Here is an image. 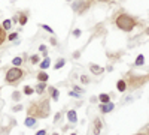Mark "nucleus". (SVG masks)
I'll use <instances>...</instances> for the list:
<instances>
[{
  "mask_svg": "<svg viewBox=\"0 0 149 135\" xmlns=\"http://www.w3.org/2000/svg\"><path fill=\"white\" fill-rule=\"evenodd\" d=\"M91 6V2L89 0H75L72 2V11L77 15H83Z\"/></svg>",
  "mask_w": 149,
  "mask_h": 135,
  "instance_id": "20e7f679",
  "label": "nucleus"
},
{
  "mask_svg": "<svg viewBox=\"0 0 149 135\" xmlns=\"http://www.w3.org/2000/svg\"><path fill=\"white\" fill-rule=\"evenodd\" d=\"M21 99V92H12V101H19Z\"/></svg>",
  "mask_w": 149,
  "mask_h": 135,
  "instance_id": "a878e982",
  "label": "nucleus"
},
{
  "mask_svg": "<svg viewBox=\"0 0 149 135\" xmlns=\"http://www.w3.org/2000/svg\"><path fill=\"white\" fill-rule=\"evenodd\" d=\"M66 2H70V0H66Z\"/></svg>",
  "mask_w": 149,
  "mask_h": 135,
  "instance_id": "37998d69",
  "label": "nucleus"
},
{
  "mask_svg": "<svg viewBox=\"0 0 149 135\" xmlns=\"http://www.w3.org/2000/svg\"><path fill=\"white\" fill-rule=\"evenodd\" d=\"M143 63H145V56L139 54L137 56V59H136V62H134V65H136V66H142Z\"/></svg>",
  "mask_w": 149,
  "mask_h": 135,
  "instance_id": "aec40b11",
  "label": "nucleus"
},
{
  "mask_svg": "<svg viewBox=\"0 0 149 135\" xmlns=\"http://www.w3.org/2000/svg\"><path fill=\"white\" fill-rule=\"evenodd\" d=\"M49 99H45V101H40V102H31L29 108V116L31 117H40V119H46L49 116Z\"/></svg>",
  "mask_w": 149,
  "mask_h": 135,
  "instance_id": "f257e3e1",
  "label": "nucleus"
},
{
  "mask_svg": "<svg viewBox=\"0 0 149 135\" xmlns=\"http://www.w3.org/2000/svg\"><path fill=\"white\" fill-rule=\"evenodd\" d=\"M49 66H51V59H49V57L43 59V60L39 63V68H40V71H46Z\"/></svg>",
  "mask_w": 149,
  "mask_h": 135,
  "instance_id": "9d476101",
  "label": "nucleus"
},
{
  "mask_svg": "<svg viewBox=\"0 0 149 135\" xmlns=\"http://www.w3.org/2000/svg\"><path fill=\"white\" fill-rule=\"evenodd\" d=\"M6 39H8V35H6V30L3 29V27H2V26H0V47H2L3 44H5V41H6Z\"/></svg>",
  "mask_w": 149,
  "mask_h": 135,
  "instance_id": "ddd939ff",
  "label": "nucleus"
},
{
  "mask_svg": "<svg viewBox=\"0 0 149 135\" xmlns=\"http://www.w3.org/2000/svg\"><path fill=\"white\" fill-rule=\"evenodd\" d=\"M136 135H146V134H136Z\"/></svg>",
  "mask_w": 149,
  "mask_h": 135,
  "instance_id": "a19ab883",
  "label": "nucleus"
},
{
  "mask_svg": "<svg viewBox=\"0 0 149 135\" xmlns=\"http://www.w3.org/2000/svg\"><path fill=\"white\" fill-rule=\"evenodd\" d=\"M21 110H23V105H15V107L12 108V111H13V113H17V111H21Z\"/></svg>",
  "mask_w": 149,
  "mask_h": 135,
  "instance_id": "7c9ffc66",
  "label": "nucleus"
},
{
  "mask_svg": "<svg viewBox=\"0 0 149 135\" xmlns=\"http://www.w3.org/2000/svg\"><path fill=\"white\" fill-rule=\"evenodd\" d=\"M69 96H73V98H81V96H82V95H81V93H77V92H75V90H73V92H69Z\"/></svg>",
  "mask_w": 149,
  "mask_h": 135,
  "instance_id": "cd10ccee",
  "label": "nucleus"
},
{
  "mask_svg": "<svg viewBox=\"0 0 149 135\" xmlns=\"http://www.w3.org/2000/svg\"><path fill=\"white\" fill-rule=\"evenodd\" d=\"M40 27H42V29H43L45 32H48L49 35H54V33H55L52 27H51V26H48V24H40Z\"/></svg>",
  "mask_w": 149,
  "mask_h": 135,
  "instance_id": "5701e85b",
  "label": "nucleus"
},
{
  "mask_svg": "<svg viewBox=\"0 0 149 135\" xmlns=\"http://www.w3.org/2000/svg\"><path fill=\"white\" fill-rule=\"evenodd\" d=\"M73 59H79V56H81V51H79V50H77V51H75V53H73Z\"/></svg>",
  "mask_w": 149,
  "mask_h": 135,
  "instance_id": "473e14b6",
  "label": "nucleus"
},
{
  "mask_svg": "<svg viewBox=\"0 0 149 135\" xmlns=\"http://www.w3.org/2000/svg\"><path fill=\"white\" fill-rule=\"evenodd\" d=\"M94 2H100V3H109V2H112V0H94Z\"/></svg>",
  "mask_w": 149,
  "mask_h": 135,
  "instance_id": "e433bc0d",
  "label": "nucleus"
},
{
  "mask_svg": "<svg viewBox=\"0 0 149 135\" xmlns=\"http://www.w3.org/2000/svg\"><path fill=\"white\" fill-rule=\"evenodd\" d=\"M81 81H82L83 84H88V83H89V78L87 77V75H81Z\"/></svg>",
  "mask_w": 149,
  "mask_h": 135,
  "instance_id": "c756f323",
  "label": "nucleus"
},
{
  "mask_svg": "<svg viewBox=\"0 0 149 135\" xmlns=\"http://www.w3.org/2000/svg\"><path fill=\"white\" fill-rule=\"evenodd\" d=\"M73 90H75V92H77V93H81V95H83V92H85L82 87H79V86H73Z\"/></svg>",
  "mask_w": 149,
  "mask_h": 135,
  "instance_id": "c85d7f7f",
  "label": "nucleus"
},
{
  "mask_svg": "<svg viewBox=\"0 0 149 135\" xmlns=\"http://www.w3.org/2000/svg\"><path fill=\"white\" fill-rule=\"evenodd\" d=\"M46 89H48V87H46V83H40V81H39V83L36 84V87H34V92L39 93V95H42V93L45 92Z\"/></svg>",
  "mask_w": 149,
  "mask_h": 135,
  "instance_id": "1a4fd4ad",
  "label": "nucleus"
},
{
  "mask_svg": "<svg viewBox=\"0 0 149 135\" xmlns=\"http://www.w3.org/2000/svg\"><path fill=\"white\" fill-rule=\"evenodd\" d=\"M34 93V89L31 86H25L24 87V95H27V96H30V95H33Z\"/></svg>",
  "mask_w": 149,
  "mask_h": 135,
  "instance_id": "b1692460",
  "label": "nucleus"
},
{
  "mask_svg": "<svg viewBox=\"0 0 149 135\" xmlns=\"http://www.w3.org/2000/svg\"><path fill=\"white\" fill-rule=\"evenodd\" d=\"M36 78L40 81V83H46V81L49 80V75H48L46 72H45V71H40V72L37 74V77H36Z\"/></svg>",
  "mask_w": 149,
  "mask_h": 135,
  "instance_id": "9b49d317",
  "label": "nucleus"
},
{
  "mask_svg": "<svg viewBox=\"0 0 149 135\" xmlns=\"http://www.w3.org/2000/svg\"><path fill=\"white\" fill-rule=\"evenodd\" d=\"M67 120H69L70 123H73V125H75V123H77L76 111H75V110H70V111H69V113H67Z\"/></svg>",
  "mask_w": 149,
  "mask_h": 135,
  "instance_id": "6e6552de",
  "label": "nucleus"
},
{
  "mask_svg": "<svg viewBox=\"0 0 149 135\" xmlns=\"http://www.w3.org/2000/svg\"><path fill=\"white\" fill-rule=\"evenodd\" d=\"M100 128H101L100 119H95V120H94V134H95V135L100 134Z\"/></svg>",
  "mask_w": 149,
  "mask_h": 135,
  "instance_id": "4468645a",
  "label": "nucleus"
},
{
  "mask_svg": "<svg viewBox=\"0 0 149 135\" xmlns=\"http://www.w3.org/2000/svg\"><path fill=\"white\" fill-rule=\"evenodd\" d=\"M12 23H18V17H17V15H15V17H12Z\"/></svg>",
  "mask_w": 149,
  "mask_h": 135,
  "instance_id": "4c0bfd02",
  "label": "nucleus"
},
{
  "mask_svg": "<svg viewBox=\"0 0 149 135\" xmlns=\"http://www.w3.org/2000/svg\"><path fill=\"white\" fill-rule=\"evenodd\" d=\"M49 42H51V45L55 47V45H57V39H55V38H51V41H49Z\"/></svg>",
  "mask_w": 149,
  "mask_h": 135,
  "instance_id": "c9c22d12",
  "label": "nucleus"
},
{
  "mask_svg": "<svg viewBox=\"0 0 149 135\" xmlns=\"http://www.w3.org/2000/svg\"><path fill=\"white\" fill-rule=\"evenodd\" d=\"M8 39H9L11 42H12V41H17V39H18V33H17V32H13V33H9V35H8Z\"/></svg>",
  "mask_w": 149,
  "mask_h": 135,
  "instance_id": "393cba45",
  "label": "nucleus"
},
{
  "mask_svg": "<svg viewBox=\"0 0 149 135\" xmlns=\"http://www.w3.org/2000/svg\"><path fill=\"white\" fill-rule=\"evenodd\" d=\"M116 89H118L119 92H125V89H127V84H125L124 80H119L116 83Z\"/></svg>",
  "mask_w": 149,
  "mask_h": 135,
  "instance_id": "dca6fc26",
  "label": "nucleus"
},
{
  "mask_svg": "<svg viewBox=\"0 0 149 135\" xmlns=\"http://www.w3.org/2000/svg\"><path fill=\"white\" fill-rule=\"evenodd\" d=\"M52 135H60V134H57V132H54V134Z\"/></svg>",
  "mask_w": 149,
  "mask_h": 135,
  "instance_id": "ea45409f",
  "label": "nucleus"
},
{
  "mask_svg": "<svg viewBox=\"0 0 149 135\" xmlns=\"http://www.w3.org/2000/svg\"><path fill=\"white\" fill-rule=\"evenodd\" d=\"M2 27H3L6 32L11 30V27H12V20H5V21L2 23Z\"/></svg>",
  "mask_w": 149,
  "mask_h": 135,
  "instance_id": "6ab92c4d",
  "label": "nucleus"
},
{
  "mask_svg": "<svg viewBox=\"0 0 149 135\" xmlns=\"http://www.w3.org/2000/svg\"><path fill=\"white\" fill-rule=\"evenodd\" d=\"M60 117H61V113H57V114H55V117H54V122H58Z\"/></svg>",
  "mask_w": 149,
  "mask_h": 135,
  "instance_id": "f704fd0d",
  "label": "nucleus"
},
{
  "mask_svg": "<svg viewBox=\"0 0 149 135\" xmlns=\"http://www.w3.org/2000/svg\"><path fill=\"white\" fill-rule=\"evenodd\" d=\"M39 51H40V53H43V51H46V45H45V44H42V45H39Z\"/></svg>",
  "mask_w": 149,
  "mask_h": 135,
  "instance_id": "2f4dec72",
  "label": "nucleus"
},
{
  "mask_svg": "<svg viewBox=\"0 0 149 135\" xmlns=\"http://www.w3.org/2000/svg\"><path fill=\"white\" fill-rule=\"evenodd\" d=\"M48 90H49V93H51V96H52L54 101H58L60 99V92L55 89V87H48Z\"/></svg>",
  "mask_w": 149,
  "mask_h": 135,
  "instance_id": "f8f14e48",
  "label": "nucleus"
},
{
  "mask_svg": "<svg viewBox=\"0 0 149 135\" xmlns=\"http://www.w3.org/2000/svg\"><path fill=\"white\" fill-rule=\"evenodd\" d=\"M146 33H148V35H149V27H148V29H146Z\"/></svg>",
  "mask_w": 149,
  "mask_h": 135,
  "instance_id": "58836bf2",
  "label": "nucleus"
},
{
  "mask_svg": "<svg viewBox=\"0 0 149 135\" xmlns=\"http://www.w3.org/2000/svg\"><path fill=\"white\" fill-rule=\"evenodd\" d=\"M24 125H25L27 128H34L36 125H37V119H36V117H31V116H27L25 120H24Z\"/></svg>",
  "mask_w": 149,
  "mask_h": 135,
  "instance_id": "39448f33",
  "label": "nucleus"
},
{
  "mask_svg": "<svg viewBox=\"0 0 149 135\" xmlns=\"http://www.w3.org/2000/svg\"><path fill=\"white\" fill-rule=\"evenodd\" d=\"M98 101H100L101 104H107V102H110V96L106 95V93H101L100 96H98Z\"/></svg>",
  "mask_w": 149,
  "mask_h": 135,
  "instance_id": "2eb2a0df",
  "label": "nucleus"
},
{
  "mask_svg": "<svg viewBox=\"0 0 149 135\" xmlns=\"http://www.w3.org/2000/svg\"><path fill=\"white\" fill-rule=\"evenodd\" d=\"M113 108H115V105L110 104V102H107V104H101V105H100V111H101V113H104V114H106V113H110Z\"/></svg>",
  "mask_w": 149,
  "mask_h": 135,
  "instance_id": "0eeeda50",
  "label": "nucleus"
},
{
  "mask_svg": "<svg viewBox=\"0 0 149 135\" xmlns=\"http://www.w3.org/2000/svg\"><path fill=\"white\" fill-rule=\"evenodd\" d=\"M23 57H15V59H12V65L13 66H17V68H19L21 65H23Z\"/></svg>",
  "mask_w": 149,
  "mask_h": 135,
  "instance_id": "412c9836",
  "label": "nucleus"
},
{
  "mask_svg": "<svg viewBox=\"0 0 149 135\" xmlns=\"http://www.w3.org/2000/svg\"><path fill=\"white\" fill-rule=\"evenodd\" d=\"M30 62H31V65L40 63V56H39V54H33V56H30Z\"/></svg>",
  "mask_w": 149,
  "mask_h": 135,
  "instance_id": "4be33fe9",
  "label": "nucleus"
},
{
  "mask_svg": "<svg viewBox=\"0 0 149 135\" xmlns=\"http://www.w3.org/2000/svg\"><path fill=\"white\" fill-rule=\"evenodd\" d=\"M70 135H76V134H70Z\"/></svg>",
  "mask_w": 149,
  "mask_h": 135,
  "instance_id": "79ce46f5",
  "label": "nucleus"
},
{
  "mask_svg": "<svg viewBox=\"0 0 149 135\" xmlns=\"http://www.w3.org/2000/svg\"><path fill=\"white\" fill-rule=\"evenodd\" d=\"M23 77H24L23 69L13 66V68H11V69H8V72H6V75H5V80L8 84H15V83H18Z\"/></svg>",
  "mask_w": 149,
  "mask_h": 135,
  "instance_id": "7ed1b4c3",
  "label": "nucleus"
},
{
  "mask_svg": "<svg viewBox=\"0 0 149 135\" xmlns=\"http://www.w3.org/2000/svg\"><path fill=\"white\" fill-rule=\"evenodd\" d=\"M89 71H91L94 75H100V74H103L104 69L101 66H98V65H95V63H89Z\"/></svg>",
  "mask_w": 149,
  "mask_h": 135,
  "instance_id": "423d86ee",
  "label": "nucleus"
},
{
  "mask_svg": "<svg viewBox=\"0 0 149 135\" xmlns=\"http://www.w3.org/2000/svg\"><path fill=\"white\" fill-rule=\"evenodd\" d=\"M72 35H73L75 38H81V35H82V30H81V29H75Z\"/></svg>",
  "mask_w": 149,
  "mask_h": 135,
  "instance_id": "bb28decb",
  "label": "nucleus"
},
{
  "mask_svg": "<svg viewBox=\"0 0 149 135\" xmlns=\"http://www.w3.org/2000/svg\"><path fill=\"white\" fill-rule=\"evenodd\" d=\"M27 21H29L27 14H21V15H19V18H18V23H19L21 26H25V24H27Z\"/></svg>",
  "mask_w": 149,
  "mask_h": 135,
  "instance_id": "f3484780",
  "label": "nucleus"
},
{
  "mask_svg": "<svg viewBox=\"0 0 149 135\" xmlns=\"http://www.w3.org/2000/svg\"><path fill=\"white\" fill-rule=\"evenodd\" d=\"M64 65H66V60H64V59H58V60H57V63L54 65V69H55V71H58V69H61Z\"/></svg>",
  "mask_w": 149,
  "mask_h": 135,
  "instance_id": "a211bd4d",
  "label": "nucleus"
},
{
  "mask_svg": "<svg viewBox=\"0 0 149 135\" xmlns=\"http://www.w3.org/2000/svg\"><path fill=\"white\" fill-rule=\"evenodd\" d=\"M115 24L119 30L122 32H131L136 27V20L133 18L128 14H119L118 17L115 18Z\"/></svg>",
  "mask_w": 149,
  "mask_h": 135,
  "instance_id": "f03ea898",
  "label": "nucleus"
},
{
  "mask_svg": "<svg viewBox=\"0 0 149 135\" xmlns=\"http://www.w3.org/2000/svg\"><path fill=\"white\" fill-rule=\"evenodd\" d=\"M36 135H46V131H45V129H40V131L36 132Z\"/></svg>",
  "mask_w": 149,
  "mask_h": 135,
  "instance_id": "72a5a7b5",
  "label": "nucleus"
}]
</instances>
